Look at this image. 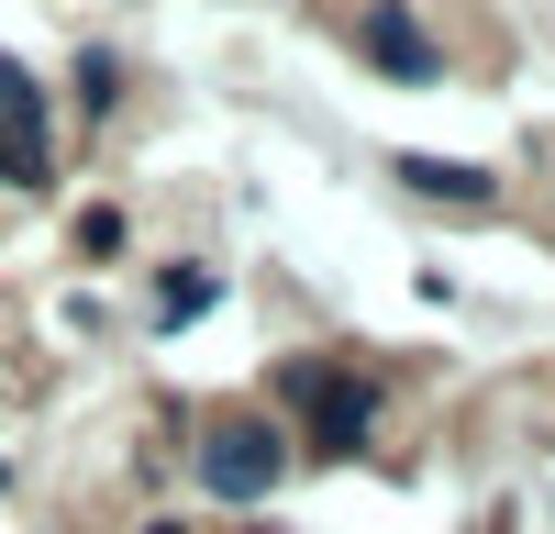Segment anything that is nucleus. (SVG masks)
Wrapping results in <instances>:
<instances>
[{"mask_svg": "<svg viewBox=\"0 0 555 534\" xmlns=\"http://www.w3.org/2000/svg\"><path fill=\"white\" fill-rule=\"evenodd\" d=\"M289 400L311 412V445H322V457H356L366 423H378V390L345 379V368H289Z\"/></svg>", "mask_w": 555, "mask_h": 534, "instance_id": "nucleus-1", "label": "nucleus"}, {"mask_svg": "<svg viewBox=\"0 0 555 534\" xmlns=\"http://www.w3.org/2000/svg\"><path fill=\"white\" fill-rule=\"evenodd\" d=\"M278 468H289V445H278L267 423H211L201 434V479L222 490V501H267Z\"/></svg>", "mask_w": 555, "mask_h": 534, "instance_id": "nucleus-2", "label": "nucleus"}, {"mask_svg": "<svg viewBox=\"0 0 555 534\" xmlns=\"http://www.w3.org/2000/svg\"><path fill=\"white\" fill-rule=\"evenodd\" d=\"M44 167H56V156H44V101H34L23 67H0V178H23V190H34Z\"/></svg>", "mask_w": 555, "mask_h": 534, "instance_id": "nucleus-3", "label": "nucleus"}, {"mask_svg": "<svg viewBox=\"0 0 555 534\" xmlns=\"http://www.w3.org/2000/svg\"><path fill=\"white\" fill-rule=\"evenodd\" d=\"M366 56H378L389 78H444V56L423 44V23H411L400 0H378V12H366Z\"/></svg>", "mask_w": 555, "mask_h": 534, "instance_id": "nucleus-4", "label": "nucleus"}, {"mask_svg": "<svg viewBox=\"0 0 555 534\" xmlns=\"http://www.w3.org/2000/svg\"><path fill=\"white\" fill-rule=\"evenodd\" d=\"M400 178H411L423 201H489V190H500V178L467 167V156H400Z\"/></svg>", "mask_w": 555, "mask_h": 534, "instance_id": "nucleus-5", "label": "nucleus"}, {"mask_svg": "<svg viewBox=\"0 0 555 534\" xmlns=\"http://www.w3.org/2000/svg\"><path fill=\"white\" fill-rule=\"evenodd\" d=\"M211 301H222V279L190 267V279H167V323H190V312H211Z\"/></svg>", "mask_w": 555, "mask_h": 534, "instance_id": "nucleus-6", "label": "nucleus"}, {"mask_svg": "<svg viewBox=\"0 0 555 534\" xmlns=\"http://www.w3.org/2000/svg\"><path fill=\"white\" fill-rule=\"evenodd\" d=\"M145 534H190V523H145Z\"/></svg>", "mask_w": 555, "mask_h": 534, "instance_id": "nucleus-7", "label": "nucleus"}]
</instances>
